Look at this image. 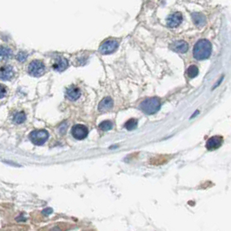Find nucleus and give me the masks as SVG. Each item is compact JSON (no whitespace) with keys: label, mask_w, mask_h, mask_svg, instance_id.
<instances>
[{"label":"nucleus","mask_w":231,"mask_h":231,"mask_svg":"<svg viewBox=\"0 0 231 231\" xmlns=\"http://www.w3.org/2000/svg\"><path fill=\"white\" fill-rule=\"evenodd\" d=\"M212 50V45L211 43L206 40L202 39L199 40L194 46L193 55L194 58L197 60H204L209 58Z\"/></svg>","instance_id":"obj_1"},{"label":"nucleus","mask_w":231,"mask_h":231,"mask_svg":"<svg viewBox=\"0 0 231 231\" xmlns=\"http://www.w3.org/2000/svg\"><path fill=\"white\" fill-rule=\"evenodd\" d=\"M139 108L145 114L152 115V114L156 113L160 110L161 103H160V100L156 97L147 98L140 104Z\"/></svg>","instance_id":"obj_2"},{"label":"nucleus","mask_w":231,"mask_h":231,"mask_svg":"<svg viewBox=\"0 0 231 231\" xmlns=\"http://www.w3.org/2000/svg\"><path fill=\"white\" fill-rule=\"evenodd\" d=\"M48 137H49V133L45 129L33 130L30 134L31 141L34 143L35 145H37V146L43 145L47 141Z\"/></svg>","instance_id":"obj_3"},{"label":"nucleus","mask_w":231,"mask_h":231,"mask_svg":"<svg viewBox=\"0 0 231 231\" xmlns=\"http://www.w3.org/2000/svg\"><path fill=\"white\" fill-rule=\"evenodd\" d=\"M45 71V66L43 62L34 60L28 66V72L32 77H41Z\"/></svg>","instance_id":"obj_4"},{"label":"nucleus","mask_w":231,"mask_h":231,"mask_svg":"<svg viewBox=\"0 0 231 231\" xmlns=\"http://www.w3.org/2000/svg\"><path fill=\"white\" fill-rule=\"evenodd\" d=\"M118 42L114 39L106 40L99 47V52L103 55H110L115 52L118 48Z\"/></svg>","instance_id":"obj_5"},{"label":"nucleus","mask_w":231,"mask_h":231,"mask_svg":"<svg viewBox=\"0 0 231 231\" xmlns=\"http://www.w3.org/2000/svg\"><path fill=\"white\" fill-rule=\"evenodd\" d=\"M88 129L85 125L83 124H76L71 129V134L74 138L77 140H83L88 136Z\"/></svg>","instance_id":"obj_6"},{"label":"nucleus","mask_w":231,"mask_h":231,"mask_svg":"<svg viewBox=\"0 0 231 231\" xmlns=\"http://www.w3.org/2000/svg\"><path fill=\"white\" fill-rule=\"evenodd\" d=\"M183 21V15L180 12H175L169 16L167 18V25L170 28H175L179 26Z\"/></svg>","instance_id":"obj_7"},{"label":"nucleus","mask_w":231,"mask_h":231,"mask_svg":"<svg viewBox=\"0 0 231 231\" xmlns=\"http://www.w3.org/2000/svg\"><path fill=\"white\" fill-rule=\"evenodd\" d=\"M14 77V69L11 65H4L0 68V79L7 81Z\"/></svg>","instance_id":"obj_8"},{"label":"nucleus","mask_w":231,"mask_h":231,"mask_svg":"<svg viewBox=\"0 0 231 231\" xmlns=\"http://www.w3.org/2000/svg\"><path fill=\"white\" fill-rule=\"evenodd\" d=\"M222 143V138L219 136H215L208 139L206 143V148L208 150H214L218 149Z\"/></svg>","instance_id":"obj_9"},{"label":"nucleus","mask_w":231,"mask_h":231,"mask_svg":"<svg viewBox=\"0 0 231 231\" xmlns=\"http://www.w3.org/2000/svg\"><path fill=\"white\" fill-rule=\"evenodd\" d=\"M52 67L56 71H64L68 67V61L66 58L59 57L54 61Z\"/></svg>","instance_id":"obj_10"},{"label":"nucleus","mask_w":231,"mask_h":231,"mask_svg":"<svg viewBox=\"0 0 231 231\" xmlns=\"http://www.w3.org/2000/svg\"><path fill=\"white\" fill-rule=\"evenodd\" d=\"M113 104L114 103H113L112 98L110 97V96H107L100 102V104L98 105V110H99L100 112H106V111L110 110L112 109Z\"/></svg>","instance_id":"obj_11"},{"label":"nucleus","mask_w":231,"mask_h":231,"mask_svg":"<svg viewBox=\"0 0 231 231\" xmlns=\"http://www.w3.org/2000/svg\"><path fill=\"white\" fill-rule=\"evenodd\" d=\"M189 45L188 44L181 40V41H175L173 44L170 45V49L173 50L175 52H179V53H184L188 50Z\"/></svg>","instance_id":"obj_12"},{"label":"nucleus","mask_w":231,"mask_h":231,"mask_svg":"<svg viewBox=\"0 0 231 231\" xmlns=\"http://www.w3.org/2000/svg\"><path fill=\"white\" fill-rule=\"evenodd\" d=\"M66 96L70 100L76 101V100H77L80 97L81 91H80V90L77 87L72 86V87H70L66 91Z\"/></svg>","instance_id":"obj_13"},{"label":"nucleus","mask_w":231,"mask_h":231,"mask_svg":"<svg viewBox=\"0 0 231 231\" xmlns=\"http://www.w3.org/2000/svg\"><path fill=\"white\" fill-rule=\"evenodd\" d=\"M12 57V50L8 47H0V58L4 60L10 59Z\"/></svg>","instance_id":"obj_14"},{"label":"nucleus","mask_w":231,"mask_h":231,"mask_svg":"<svg viewBox=\"0 0 231 231\" xmlns=\"http://www.w3.org/2000/svg\"><path fill=\"white\" fill-rule=\"evenodd\" d=\"M192 17L194 19V22L198 26H202L205 23V18L203 15H202L200 13H195L192 15Z\"/></svg>","instance_id":"obj_15"},{"label":"nucleus","mask_w":231,"mask_h":231,"mask_svg":"<svg viewBox=\"0 0 231 231\" xmlns=\"http://www.w3.org/2000/svg\"><path fill=\"white\" fill-rule=\"evenodd\" d=\"M25 119H26V115L24 114L23 111H20V112L16 113V115L14 116L13 122L17 124H20L25 121Z\"/></svg>","instance_id":"obj_16"},{"label":"nucleus","mask_w":231,"mask_h":231,"mask_svg":"<svg viewBox=\"0 0 231 231\" xmlns=\"http://www.w3.org/2000/svg\"><path fill=\"white\" fill-rule=\"evenodd\" d=\"M188 75H189V77H196L197 75H198V73H199V70H198V68H197V66L196 65H191V66H189V69H188Z\"/></svg>","instance_id":"obj_17"},{"label":"nucleus","mask_w":231,"mask_h":231,"mask_svg":"<svg viewBox=\"0 0 231 231\" xmlns=\"http://www.w3.org/2000/svg\"><path fill=\"white\" fill-rule=\"evenodd\" d=\"M137 121L136 119H134V118L129 119L127 123L125 124V128L128 130H133V129H135L137 128Z\"/></svg>","instance_id":"obj_18"},{"label":"nucleus","mask_w":231,"mask_h":231,"mask_svg":"<svg viewBox=\"0 0 231 231\" xmlns=\"http://www.w3.org/2000/svg\"><path fill=\"white\" fill-rule=\"evenodd\" d=\"M112 126H113V124H112V123H111L110 121H104V122H102V123L99 124V128H100L103 131H108V130L111 129H112Z\"/></svg>","instance_id":"obj_19"},{"label":"nucleus","mask_w":231,"mask_h":231,"mask_svg":"<svg viewBox=\"0 0 231 231\" xmlns=\"http://www.w3.org/2000/svg\"><path fill=\"white\" fill-rule=\"evenodd\" d=\"M27 58H28V55H27V53L24 52V51L18 52V56H17V58H18V60L19 62H24V61L27 59Z\"/></svg>","instance_id":"obj_20"},{"label":"nucleus","mask_w":231,"mask_h":231,"mask_svg":"<svg viewBox=\"0 0 231 231\" xmlns=\"http://www.w3.org/2000/svg\"><path fill=\"white\" fill-rule=\"evenodd\" d=\"M7 93V90H6V87L4 86L3 84H0V99L4 97L5 95Z\"/></svg>","instance_id":"obj_21"},{"label":"nucleus","mask_w":231,"mask_h":231,"mask_svg":"<svg viewBox=\"0 0 231 231\" xmlns=\"http://www.w3.org/2000/svg\"><path fill=\"white\" fill-rule=\"evenodd\" d=\"M51 212H52V209H51V208H46V209H45V210L43 211V214H45V216H48V215H50Z\"/></svg>","instance_id":"obj_22"},{"label":"nucleus","mask_w":231,"mask_h":231,"mask_svg":"<svg viewBox=\"0 0 231 231\" xmlns=\"http://www.w3.org/2000/svg\"><path fill=\"white\" fill-rule=\"evenodd\" d=\"M50 231H62V230H60L59 227H54V228H53V229H52Z\"/></svg>","instance_id":"obj_23"}]
</instances>
